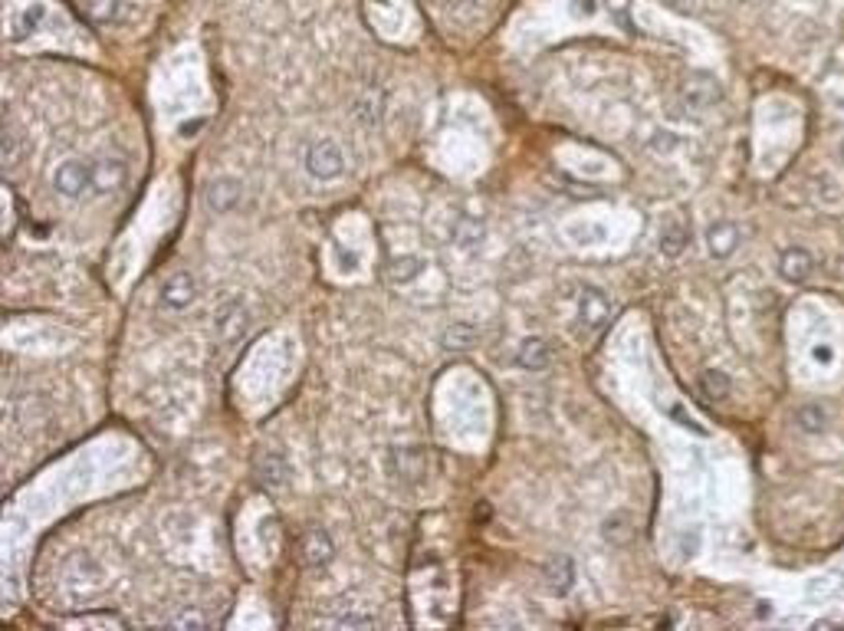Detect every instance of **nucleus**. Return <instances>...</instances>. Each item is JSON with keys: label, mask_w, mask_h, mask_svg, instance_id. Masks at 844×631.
<instances>
[{"label": "nucleus", "mask_w": 844, "mask_h": 631, "mask_svg": "<svg viewBox=\"0 0 844 631\" xmlns=\"http://www.w3.org/2000/svg\"><path fill=\"white\" fill-rule=\"evenodd\" d=\"M240 198H243V184H240V181H234V178L210 181V188H208V204H210V210H220V214H227V210L237 208Z\"/></svg>", "instance_id": "8"}, {"label": "nucleus", "mask_w": 844, "mask_h": 631, "mask_svg": "<svg viewBox=\"0 0 844 631\" xmlns=\"http://www.w3.org/2000/svg\"><path fill=\"white\" fill-rule=\"evenodd\" d=\"M214 329H217V336L227 342V346H234V342H240V339L247 336V329H250V309L240 303V299H230V303H224L217 309V316H214Z\"/></svg>", "instance_id": "3"}, {"label": "nucleus", "mask_w": 844, "mask_h": 631, "mask_svg": "<svg viewBox=\"0 0 844 631\" xmlns=\"http://www.w3.org/2000/svg\"><path fill=\"white\" fill-rule=\"evenodd\" d=\"M690 243V227L684 221H670L664 231H660V250L668 257H677L684 247Z\"/></svg>", "instance_id": "14"}, {"label": "nucleus", "mask_w": 844, "mask_h": 631, "mask_svg": "<svg viewBox=\"0 0 844 631\" xmlns=\"http://www.w3.org/2000/svg\"><path fill=\"white\" fill-rule=\"evenodd\" d=\"M444 339H447L450 348H467V346H473V342H477V332H473L470 326H450Z\"/></svg>", "instance_id": "20"}, {"label": "nucleus", "mask_w": 844, "mask_h": 631, "mask_svg": "<svg viewBox=\"0 0 844 631\" xmlns=\"http://www.w3.org/2000/svg\"><path fill=\"white\" fill-rule=\"evenodd\" d=\"M332 625H345V628H372L375 625V615L372 611H365V615H358V611H342V615H335V619H329Z\"/></svg>", "instance_id": "18"}, {"label": "nucleus", "mask_w": 844, "mask_h": 631, "mask_svg": "<svg viewBox=\"0 0 844 631\" xmlns=\"http://www.w3.org/2000/svg\"><path fill=\"white\" fill-rule=\"evenodd\" d=\"M53 188L70 201H79L86 194H95V168L86 158H66L53 171Z\"/></svg>", "instance_id": "1"}, {"label": "nucleus", "mask_w": 844, "mask_h": 631, "mask_svg": "<svg viewBox=\"0 0 844 631\" xmlns=\"http://www.w3.org/2000/svg\"><path fill=\"white\" fill-rule=\"evenodd\" d=\"M700 389H703L707 398H726V395H730V381L723 379L719 372H707V375L700 379Z\"/></svg>", "instance_id": "17"}, {"label": "nucleus", "mask_w": 844, "mask_h": 631, "mask_svg": "<svg viewBox=\"0 0 844 631\" xmlns=\"http://www.w3.org/2000/svg\"><path fill=\"white\" fill-rule=\"evenodd\" d=\"M782 274L789 276V280H805V276L812 274V257L805 250H789L782 257Z\"/></svg>", "instance_id": "15"}, {"label": "nucleus", "mask_w": 844, "mask_h": 631, "mask_svg": "<svg viewBox=\"0 0 844 631\" xmlns=\"http://www.w3.org/2000/svg\"><path fill=\"white\" fill-rule=\"evenodd\" d=\"M194 299H198V283H194V276L191 274L168 276L165 286H161V306H165V309L181 313V309H188Z\"/></svg>", "instance_id": "5"}, {"label": "nucleus", "mask_w": 844, "mask_h": 631, "mask_svg": "<svg viewBox=\"0 0 844 631\" xmlns=\"http://www.w3.org/2000/svg\"><path fill=\"white\" fill-rule=\"evenodd\" d=\"M286 473H290V467H286V461L276 451H266L257 457V480L263 487H270V490L283 487L286 484Z\"/></svg>", "instance_id": "11"}, {"label": "nucleus", "mask_w": 844, "mask_h": 631, "mask_svg": "<svg viewBox=\"0 0 844 631\" xmlns=\"http://www.w3.org/2000/svg\"><path fill=\"white\" fill-rule=\"evenodd\" d=\"M608 316H611V299L594 286L582 290V296H578V326L585 332H598L608 323Z\"/></svg>", "instance_id": "4"}, {"label": "nucleus", "mask_w": 844, "mask_h": 631, "mask_svg": "<svg viewBox=\"0 0 844 631\" xmlns=\"http://www.w3.org/2000/svg\"><path fill=\"white\" fill-rule=\"evenodd\" d=\"M709 253L717 257V260H726L736 247H740V227L736 224H730V221H723V224H713L709 227Z\"/></svg>", "instance_id": "10"}, {"label": "nucleus", "mask_w": 844, "mask_h": 631, "mask_svg": "<svg viewBox=\"0 0 844 631\" xmlns=\"http://www.w3.org/2000/svg\"><path fill=\"white\" fill-rule=\"evenodd\" d=\"M165 625H177V628H204V625H210L208 615H201V611H181V615H168Z\"/></svg>", "instance_id": "19"}, {"label": "nucleus", "mask_w": 844, "mask_h": 631, "mask_svg": "<svg viewBox=\"0 0 844 631\" xmlns=\"http://www.w3.org/2000/svg\"><path fill=\"white\" fill-rule=\"evenodd\" d=\"M421 270H424V263L417 260V257H401V260L391 263V280H397V283H407V280H414Z\"/></svg>", "instance_id": "16"}, {"label": "nucleus", "mask_w": 844, "mask_h": 631, "mask_svg": "<svg viewBox=\"0 0 844 631\" xmlns=\"http://www.w3.org/2000/svg\"><path fill=\"white\" fill-rule=\"evenodd\" d=\"M516 362H520V368H529V372H542V368H549V362H553V348H549V342L539 336L526 339L520 346V352H516Z\"/></svg>", "instance_id": "9"}, {"label": "nucleus", "mask_w": 844, "mask_h": 631, "mask_svg": "<svg viewBox=\"0 0 844 631\" xmlns=\"http://www.w3.org/2000/svg\"><path fill=\"white\" fill-rule=\"evenodd\" d=\"M680 93H684L687 105H693V109H707V105H713L719 99V86H717V79H713V76L693 73V76H687V79H684Z\"/></svg>", "instance_id": "7"}, {"label": "nucleus", "mask_w": 844, "mask_h": 631, "mask_svg": "<svg viewBox=\"0 0 844 631\" xmlns=\"http://www.w3.org/2000/svg\"><path fill=\"white\" fill-rule=\"evenodd\" d=\"M95 168V194H109V191H119L122 184H126L128 178V168L122 158H95L93 161Z\"/></svg>", "instance_id": "6"}, {"label": "nucleus", "mask_w": 844, "mask_h": 631, "mask_svg": "<svg viewBox=\"0 0 844 631\" xmlns=\"http://www.w3.org/2000/svg\"><path fill=\"white\" fill-rule=\"evenodd\" d=\"M303 553L309 566H325V562L332 559V539H329V533H325V529H309L303 543Z\"/></svg>", "instance_id": "12"}, {"label": "nucleus", "mask_w": 844, "mask_h": 631, "mask_svg": "<svg viewBox=\"0 0 844 631\" xmlns=\"http://www.w3.org/2000/svg\"><path fill=\"white\" fill-rule=\"evenodd\" d=\"M86 13L93 17L95 23H122L126 17V0H86Z\"/></svg>", "instance_id": "13"}, {"label": "nucleus", "mask_w": 844, "mask_h": 631, "mask_svg": "<svg viewBox=\"0 0 844 631\" xmlns=\"http://www.w3.org/2000/svg\"><path fill=\"white\" fill-rule=\"evenodd\" d=\"M306 171L315 181H335L345 175V152L335 142L323 138L306 148Z\"/></svg>", "instance_id": "2"}]
</instances>
